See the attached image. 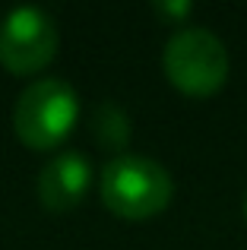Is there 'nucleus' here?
I'll return each mask as SVG.
<instances>
[{
    "label": "nucleus",
    "instance_id": "nucleus-1",
    "mask_svg": "<svg viewBox=\"0 0 247 250\" xmlns=\"http://www.w3.org/2000/svg\"><path fill=\"white\" fill-rule=\"evenodd\" d=\"M99 193L102 203L118 219L143 222L168 209V203L174 196V181L155 159L124 152L105 165Z\"/></svg>",
    "mask_w": 247,
    "mask_h": 250
},
{
    "label": "nucleus",
    "instance_id": "nucleus-2",
    "mask_svg": "<svg viewBox=\"0 0 247 250\" xmlns=\"http://www.w3.org/2000/svg\"><path fill=\"white\" fill-rule=\"evenodd\" d=\"M76 114H80V98L73 85L48 76V80L29 83L19 92L13 108V130L22 146L48 152L70 136Z\"/></svg>",
    "mask_w": 247,
    "mask_h": 250
},
{
    "label": "nucleus",
    "instance_id": "nucleus-3",
    "mask_svg": "<svg viewBox=\"0 0 247 250\" xmlns=\"http://www.w3.org/2000/svg\"><path fill=\"white\" fill-rule=\"evenodd\" d=\"M165 76L184 95H216L228 80V51L203 25L178 29L165 44Z\"/></svg>",
    "mask_w": 247,
    "mask_h": 250
},
{
    "label": "nucleus",
    "instance_id": "nucleus-4",
    "mask_svg": "<svg viewBox=\"0 0 247 250\" xmlns=\"http://www.w3.org/2000/svg\"><path fill=\"white\" fill-rule=\"evenodd\" d=\"M57 51L54 19L38 6H19L0 22V67L16 76L38 73Z\"/></svg>",
    "mask_w": 247,
    "mask_h": 250
},
{
    "label": "nucleus",
    "instance_id": "nucleus-5",
    "mask_svg": "<svg viewBox=\"0 0 247 250\" xmlns=\"http://www.w3.org/2000/svg\"><path fill=\"white\" fill-rule=\"evenodd\" d=\"M92 184V165L82 152H61L38 174V200L51 212H70L80 206Z\"/></svg>",
    "mask_w": 247,
    "mask_h": 250
},
{
    "label": "nucleus",
    "instance_id": "nucleus-6",
    "mask_svg": "<svg viewBox=\"0 0 247 250\" xmlns=\"http://www.w3.org/2000/svg\"><path fill=\"white\" fill-rule=\"evenodd\" d=\"M92 133H95V140H99L102 146L121 152V149L127 146V140H130V117L124 114L114 102H105L92 117Z\"/></svg>",
    "mask_w": 247,
    "mask_h": 250
},
{
    "label": "nucleus",
    "instance_id": "nucleus-7",
    "mask_svg": "<svg viewBox=\"0 0 247 250\" xmlns=\"http://www.w3.org/2000/svg\"><path fill=\"white\" fill-rule=\"evenodd\" d=\"M159 10L171 13V16H187V13H190V6H187V3H174V6H159Z\"/></svg>",
    "mask_w": 247,
    "mask_h": 250
},
{
    "label": "nucleus",
    "instance_id": "nucleus-8",
    "mask_svg": "<svg viewBox=\"0 0 247 250\" xmlns=\"http://www.w3.org/2000/svg\"><path fill=\"white\" fill-rule=\"evenodd\" d=\"M244 219H247V196H244Z\"/></svg>",
    "mask_w": 247,
    "mask_h": 250
}]
</instances>
